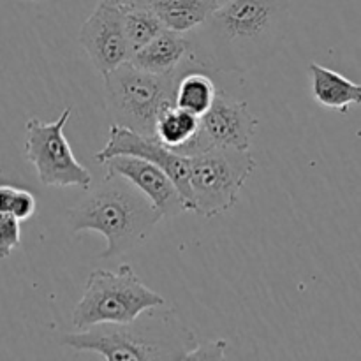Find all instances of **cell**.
<instances>
[{
  "instance_id": "4",
  "label": "cell",
  "mask_w": 361,
  "mask_h": 361,
  "mask_svg": "<svg viewBox=\"0 0 361 361\" xmlns=\"http://www.w3.org/2000/svg\"><path fill=\"white\" fill-rule=\"evenodd\" d=\"M197 69L187 56L178 71L154 74L122 63L104 76V102L111 123L155 137V126L162 109L176 104V85L187 71Z\"/></svg>"
},
{
  "instance_id": "19",
  "label": "cell",
  "mask_w": 361,
  "mask_h": 361,
  "mask_svg": "<svg viewBox=\"0 0 361 361\" xmlns=\"http://www.w3.org/2000/svg\"><path fill=\"white\" fill-rule=\"evenodd\" d=\"M35 208H37V203H35L34 194L28 192V190L25 189H18L16 200H14L13 212H11V214L23 222L28 221V219L35 214Z\"/></svg>"
},
{
  "instance_id": "16",
  "label": "cell",
  "mask_w": 361,
  "mask_h": 361,
  "mask_svg": "<svg viewBox=\"0 0 361 361\" xmlns=\"http://www.w3.org/2000/svg\"><path fill=\"white\" fill-rule=\"evenodd\" d=\"M201 118L185 111L180 106L171 104L162 109L155 126V137L171 150L180 152L187 143L194 140L200 130Z\"/></svg>"
},
{
  "instance_id": "10",
  "label": "cell",
  "mask_w": 361,
  "mask_h": 361,
  "mask_svg": "<svg viewBox=\"0 0 361 361\" xmlns=\"http://www.w3.org/2000/svg\"><path fill=\"white\" fill-rule=\"evenodd\" d=\"M80 42L102 78L130 60L123 11L99 2L80 30Z\"/></svg>"
},
{
  "instance_id": "2",
  "label": "cell",
  "mask_w": 361,
  "mask_h": 361,
  "mask_svg": "<svg viewBox=\"0 0 361 361\" xmlns=\"http://www.w3.org/2000/svg\"><path fill=\"white\" fill-rule=\"evenodd\" d=\"M63 345L104 360H189L197 349L196 334L173 307L148 309L133 323L97 324L62 338Z\"/></svg>"
},
{
  "instance_id": "6",
  "label": "cell",
  "mask_w": 361,
  "mask_h": 361,
  "mask_svg": "<svg viewBox=\"0 0 361 361\" xmlns=\"http://www.w3.org/2000/svg\"><path fill=\"white\" fill-rule=\"evenodd\" d=\"M256 169L250 150L208 148L190 155L192 210L207 219L221 217L236 207L240 190Z\"/></svg>"
},
{
  "instance_id": "15",
  "label": "cell",
  "mask_w": 361,
  "mask_h": 361,
  "mask_svg": "<svg viewBox=\"0 0 361 361\" xmlns=\"http://www.w3.org/2000/svg\"><path fill=\"white\" fill-rule=\"evenodd\" d=\"M219 92L210 73L203 69L187 71L176 85V106L196 116H203L217 99Z\"/></svg>"
},
{
  "instance_id": "5",
  "label": "cell",
  "mask_w": 361,
  "mask_h": 361,
  "mask_svg": "<svg viewBox=\"0 0 361 361\" xmlns=\"http://www.w3.org/2000/svg\"><path fill=\"white\" fill-rule=\"evenodd\" d=\"M164 303L159 293L141 282L130 264H122L116 271L94 270L88 275L71 317L76 330H88L97 324L133 323L145 310Z\"/></svg>"
},
{
  "instance_id": "8",
  "label": "cell",
  "mask_w": 361,
  "mask_h": 361,
  "mask_svg": "<svg viewBox=\"0 0 361 361\" xmlns=\"http://www.w3.org/2000/svg\"><path fill=\"white\" fill-rule=\"evenodd\" d=\"M259 127V118L252 115L245 101H236L226 94H219L212 108L201 116L200 130L190 143L178 154L196 155L208 148H236L250 150Z\"/></svg>"
},
{
  "instance_id": "7",
  "label": "cell",
  "mask_w": 361,
  "mask_h": 361,
  "mask_svg": "<svg viewBox=\"0 0 361 361\" xmlns=\"http://www.w3.org/2000/svg\"><path fill=\"white\" fill-rule=\"evenodd\" d=\"M73 106H67L55 122L28 118L25 123V157L35 168L37 178L46 187H81L90 189L92 175L74 157L63 134Z\"/></svg>"
},
{
  "instance_id": "20",
  "label": "cell",
  "mask_w": 361,
  "mask_h": 361,
  "mask_svg": "<svg viewBox=\"0 0 361 361\" xmlns=\"http://www.w3.org/2000/svg\"><path fill=\"white\" fill-rule=\"evenodd\" d=\"M16 192H18L16 187L0 185V214H11V212H13Z\"/></svg>"
},
{
  "instance_id": "13",
  "label": "cell",
  "mask_w": 361,
  "mask_h": 361,
  "mask_svg": "<svg viewBox=\"0 0 361 361\" xmlns=\"http://www.w3.org/2000/svg\"><path fill=\"white\" fill-rule=\"evenodd\" d=\"M312 78V97L321 108L348 113L349 108L361 104V85L328 67L312 62L309 67Z\"/></svg>"
},
{
  "instance_id": "21",
  "label": "cell",
  "mask_w": 361,
  "mask_h": 361,
  "mask_svg": "<svg viewBox=\"0 0 361 361\" xmlns=\"http://www.w3.org/2000/svg\"><path fill=\"white\" fill-rule=\"evenodd\" d=\"M102 4H108V6L118 7V9H130V7H141L148 6L150 0H99Z\"/></svg>"
},
{
  "instance_id": "12",
  "label": "cell",
  "mask_w": 361,
  "mask_h": 361,
  "mask_svg": "<svg viewBox=\"0 0 361 361\" xmlns=\"http://www.w3.org/2000/svg\"><path fill=\"white\" fill-rule=\"evenodd\" d=\"M189 56V39L183 34L162 30L147 46L137 49L129 62L134 67L154 74H171L182 67Z\"/></svg>"
},
{
  "instance_id": "1",
  "label": "cell",
  "mask_w": 361,
  "mask_h": 361,
  "mask_svg": "<svg viewBox=\"0 0 361 361\" xmlns=\"http://www.w3.org/2000/svg\"><path fill=\"white\" fill-rule=\"evenodd\" d=\"M291 0H224L187 34L189 59L207 73H238L268 62L284 44Z\"/></svg>"
},
{
  "instance_id": "17",
  "label": "cell",
  "mask_w": 361,
  "mask_h": 361,
  "mask_svg": "<svg viewBox=\"0 0 361 361\" xmlns=\"http://www.w3.org/2000/svg\"><path fill=\"white\" fill-rule=\"evenodd\" d=\"M123 11V30H126L127 42H129L130 56L141 49L143 46H147L152 39L157 37L162 30H164V25L161 23L157 14L154 13V9L148 6L141 7H130V9H122Z\"/></svg>"
},
{
  "instance_id": "18",
  "label": "cell",
  "mask_w": 361,
  "mask_h": 361,
  "mask_svg": "<svg viewBox=\"0 0 361 361\" xmlns=\"http://www.w3.org/2000/svg\"><path fill=\"white\" fill-rule=\"evenodd\" d=\"M20 219L13 214H0V259H7L21 243Z\"/></svg>"
},
{
  "instance_id": "14",
  "label": "cell",
  "mask_w": 361,
  "mask_h": 361,
  "mask_svg": "<svg viewBox=\"0 0 361 361\" xmlns=\"http://www.w3.org/2000/svg\"><path fill=\"white\" fill-rule=\"evenodd\" d=\"M219 6L221 0H150L166 30L183 35L201 27Z\"/></svg>"
},
{
  "instance_id": "9",
  "label": "cell",
  "mask_w": 361,
  "mask_h": 361,
  "mask_svg": "<svg viewBox=\"0 0 361 361\" xmlns=\"http://www.w3.org/2000/svg\"><path fill=\"white\" fill-rule=\"evenodd\" d=\"M116 155H134L145 161L161 166L173 182L178 187L183 201L187 204V212L192 210V189H190V157L178 154L166 147L164 143L154 136H143L133 129L111 123L109 127V140L101 152L95 155V161L104 164L108 159Z\"/></svg>"
},
{
  "instance_id": "22",
  "label": "cell",
  "mask_w": 361,
  "mask_h": 361,
  "mask_svg": "<svg viewBox=\"0 0 361 361\" xmlns=\"http://www.w3.org/2000/svg\"><path fill=\"white\" fill-rule=\"evenodd\" d=\"M30 2H42V0H30Z\"/></svg>"
},
{
  "instance_id": "11",
  "label": "cell",
  "mask_w": 361,
  "mask_h": 361,
  "mask_svg": "<svg viewBox=\"0 0 361 361\" xmlns=\"http://www.w3.org/2000/svg\"><path fill=\"white\" fill-rule=\"evenodd\" d=\"M104 166L109 175L122 176L143 192L157 208L162 219L176 217L182 212H187V204L178 187L161 166L134 155H116L108 159Z\"/></svg>"
},
{
  "instance_id": "3",
  "label": "cell",
  "mask_w": 361,
  "mask_h": 361,
  "mask_svg": "<svg viewBox=\"0 0 361 361\" xmlns=\"http://www.w3.org/2000/svg\"><path fill=\"white\" fill-rule=\"evenodd\" d=\"M67 215L73 235L95 231L104 236L102 259H113L136 249L162 219L143 192L122 176L109 173Z\"/></svg>"
}]
</instances>
